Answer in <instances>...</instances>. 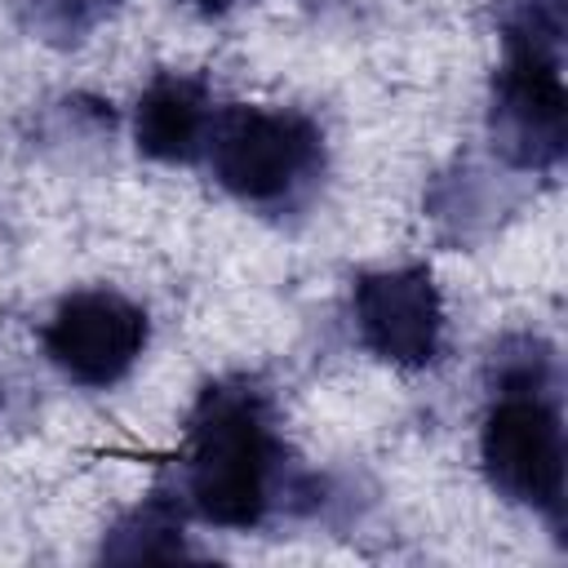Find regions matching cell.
Masks as SVG:
<instances>
[{
	"instance_id": "ba28073f",
	"label": "cell",
	"mask_w": 568,
	"mask_h": 568,
	"mask_svg": "<svg viewBox=\"0 0 568 568\" xmlns=\"http://www.w3.org/2000/svg\"><path fill=\"white\" fill-rule=\"evenodd\" d=\"M115 0H13V13L18 22L44 40V44H80L106 13H111Z\"/></svg>"
},
{
	"instance_id": "7a4b0ae2",
	"label": "cell",
	"mask_w": 568,
	"mask_h": 568,
	"mask_svg": "<svg viewBox=\"0 0 568 568\" xmlns=\"http://www.w3.org/2000/svg\"><path fill=\"white\" fill-rule=\"evenodd\" d=\"M204 155L226 195L257 213L302 209L328 164L324 129L297 106H222L213 111Z\"/></svg>"
},
{
	"instance_id": "277c9868",
	"label": "cell",
	"mask_w": 568,
	"mask_h": 568,
	"mask_svg": "<svg viewBox=\"0 0 568 568\" xmlns=\"http://www.w3.org/2000/svg\"><path fill=\"white\" fill-rule=\"evenodd\" d=\"M501 49L506 58L488 98V142L501 164L519 173H550L568 151L564 44L501 40Z\"/></svg>"
},
{
	"instance_id": "52a82bcc",
	"label": "cell",
	"mask_w": 568,
	"mask_h": 568,
	"mask_svg": "<svg viewBox=\"0 0 568 568\" xmlns=\"http://www.w3.org/2000/svg\"><path fill=\"white\" fill-rule=\"evenodd\" d=\"M213 124V98L200 75L160 71L133 106V142L146 160L160 164H191L204 155Z\"/></svg>"
},
{
	"instance_id": "3957f363",
	"label": "cell",
	"mask_w": 568,
	"mask_h": 568,
	"mask_svg": "<svg viewBox=\"0 0 568 568\" xmlns=\"http://www.w3.org/2000/svg\"><path fill=\"white\" fill-rule=\"evenodd\" d=\"M479 426V462L497 497L537 510L555 532L564 528V413L559 382L493 386Z\"/></svg>"
},
{
	"instance_id": "8992f818",
	"label": "cell",
	"mask_w": 568,
	"mask_h": 568,
	"mask_svg": "<svg viewBox=\"0 0 568 568\" xmlns=\"http://www.w3.org/2000/svg\"><path fill=\"white\" fill-rule=\"evenodd\" d=\"M359 342L399 368H426L444 346V306L426 266L364 271L351 288Z\"/></svg>"
},
{
	"instance_id": "9c48e42d",
	"label": "cell",
	"mask_w": 568,
	"mask_h": 568,
	"mask_svg": "<svg viewBox=\"0 0 568 568\" xmlns=\"http://www.w3.org/2000/svg\"><path fill=\"white\" fill-rule=\"evenodd\" d=\"M186 4H191V9H200V13H209V18H213V13H226V9H231V4H235V0H186Z\"/></svg>"
},
{
	"instance_id": "5b68a950",
	"label": "cell",
	"mask_w": 568,
	"mask_h": 568,
	"mask_svg": "<svg viewBox=\"0 0 568 568\" xmlns=\"http://www.w3.org/2000/svg\"><path fill=\"white\" fill-rule=\"evenodd\" d=\"M146 342H151L146 311L115 288H75L53 306L44 324L49 364L84 390H106L124 382L142 359Z\"/></svg>"
},
{
	"instance_id": "6da1fadb",
	"label": "cell",
	"mask_w": 568,
	"mask_h": 568,
	"mask_svg": "<svg viewBox=\"0 0 568 568\" xmlns=\"http://www.w3.org/2000/svg\"><path fill=\"white\" fill-rule=\"evenodd\" d=\"M315 479L288 462L275 404L253 377L209 382L178 453V506L217 528H257L275 506H320Z\"/></svg>"
}]
</instances>
